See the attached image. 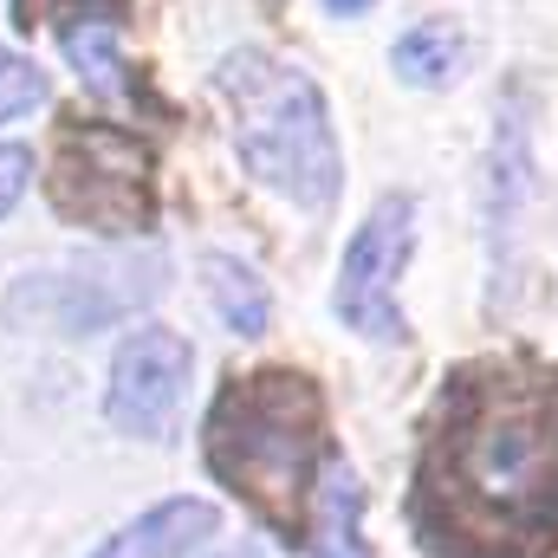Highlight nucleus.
<instances>
[{"mask_svg": "<svg viewBox=\"0 0 558 558\" xmlns=\"http://www.w3.org/2000/svg\"><path fill=\"white\" fill-rule=\"evenodd\" d=\"M435 558H526L558 533V371L474 364L448 384L416 474Z\"/></svg>", "mask_w": 558, "mask_h": 558, "instance_id": "obj_1", "label": "nucleus"}, {"mask_svg": "<svg viewBox=\"0 0 558 558\" xmlns=\"http://www.w3.org/2000/svg\"><path fill=\"white\" fill-rule=\"evenodd\" d=\"M208 468L274 533L305 539L312 481L325 461V397L299 371H247L208 410Z\"/></svg>", "mask_w": 558, "mask_h": 558, "instance_id": "obj_2", "label": "nucleus"}, {"mask_svg": "<svg viewBox=\"0 0 558 558\" xmlns=\"http://www.w3.org/2000/svg\"><path fill=\"white\" fill-rule=\"evenodd\" d=\"M215 98L228 111V137L241 169L274 189L279 202L318 215L338 202L344 189V149L325 92L312 85V72H299L292 59H279L267 46H234L215 65Z\"/></svg>", "mask_w": 558, "mask_h": 558, "instance_id": "obj_3", "label": "nucleus"}, {"mask_svg": "<svg viewBox=\"0 0 558 558\" xmlns=\"http://www.w3.org/2000/svg\"><path fill=\"white\" fill-rule=\"evenodd\" d=\"M162 254H85L59 267H33L7 286L0 318L13 331H46V338H98L162 292Z\"/></svg>", "mask_w": 558, "mask_h": 558, "instance_id": "obj_4", "label": "nucleus"}, {"mask_svg": "<svg viewBox=\"0 0 558 558\" xmlns=\"http://www.w3.org/2000/svg\"><path fill=\"white\" fill-rule=\"evenodd\" d=\"M46 195L72 228H92L105 241H137L156 228L149 149L118 124H65L52 149Z\"/></svg>", "mask_w": 558, "mask_h": 558, "instance_id": "obj_5", "label": "nucleus"}, {"mask_svg": "<svg viewBox=\"0 0 558 558\" xmlns=\"http://www.w3.org/2000/svg\"><path fill=\"white\" fill-rule=\"evenodd\" d=\"M410 254H416V195H384L338 254L331 312L344 318V331H357L371 344L410 338V318H403V299H397L403 274H410Z\"/></svg>", "mask_w": 558, "mask_h": 558, "instance_id": "obj_6", "label": "nucleus"}, {"mask_svg": "<svg viewBox=\"0 0 558 558\" xmlns=\"http://www.w3.org/2000/svg\"><path fill=\"white\" fill-rule=\"evenodd\" d=\"M189 377H195V344L156 318H143L137 331L118 338L111 351V377H105V422L131 441H162L182 403H189Z\"/></svg>", "mask_w": 558, "mask_h": 558, "instance_id": "obj_7", "label": "nucleus"}, {"mask_svg": "<svg viewBox=\"0 0 558 558\" xmlns=\"http://www.w3.org/2000/svg\"><path fill=\"white\" fill-rule=\"evenodd\" d=\"M52 33H59V52H65V65L78 72V85L92 98H105V105L137 98L131 59H124V13H118V0H65Z\"/></svg>", "mask_w": 558, "mask_h": 558, "instance_id": "obj_8", "label": "nucleus"}, {"mask_svg": "<svg viewBox=\"0 0 558 558\" xmlns=\"http://www.w3.org/2000/svg\"><path fill=\"white\" fill-rule=\"evenodd\" d=\"M221 533V507L202 494H169L156 507H143L137 520L111 526L92 558H195L202 546H215Z\"/></svg>", "mask_w": 558, "mask_h": 558, "instance_id": "obj_9", "label": "nucleus"}, {"mask_svg": "<svg viewBox=\"0 0 558 558\" xmlns=\"http://www.w3.org/2000/svg\"><path fill=\"white\" fill-rule=\"evenodd\" d=\"M305 546H312V558H371V546H364V481L344 454L318 461L312 507H305Z\"/></svg>", "mask_w": 558, "mask_h": 558, "instance_id": "obj_10", "label": "nucleus"}, {"mask_svg": "<svg viewBox=\"0 0 558 558\" xmlns=\"http://www.w3.org/2000/svg\"><path fill=\"white\" fill-rule=\"evenodd\" d=\"M533 195V124L520 105L500 111V131H494V182H487V234H494V254L500 241L520 234V202Z\"/></svg>", "mask_w": 558, "mask_h": 558, "instance_id": "obj_11", "label": "nucleus"}, {"mask_svg": "<svg viewBox=\"0 0 558 558\" xmlns=\"http://www.w3.org/2000/svg\"><path fill=\"white\" fill-rule=\"evenodd\" d=\"M202 292H208L215 318H221L234 338H267V325H274V292H267V279L254 274L241 254H202Z\"/></svg>", "mask_w": 558, "mask_h": 558, "instance_id": "obj_12", "label": "nucleus"}, {"mask_svg": "<svg viewBox=\"0 0 558 558\" xmlns=\"http://www.w3.org/2000/svg\"><path fill=\"white\" fill-rule=\"evenodd\" d=\"M390 72H397L403 85H416V92H448V85L468 72V39H461V26H448V20H416V26L390 46Z\"/></svg>", "mask_w": 558, "mask_h": 558, "instance_id": "obj_13", "label": "nucleus"}, {"mask_svg": "<svg viewBox=\"0 0 558 558\" xmlns=\"http://www.w3.org/2000/svg\"><path fill=\"white\" fill-rule=\"evenodd\" d=\"M46 105H52V78L26 52L0 46V124H20V118H33Z\"/></svg>", "mask_w": 558, "mask_h": 558, "instance_id": "obj_14", "label": "nucleus"}, {"mask_svg": "<svg viewBox=\"0 0 558 558\" xmlns=\"http://www.w3.org/2000/svg\"><path fill=\"white\" fill-rule=\"evenodd\" d=\"M33 175H39V162H33V149L26 143H0V221L26 202V189H33Z\"/></svg>", "mask_w": 558, "mask_h": 558, "instance_id": "obj_15", "label": "nucleus"}, {"mask_svg": "<svg viewBox=\"0 0 558 558\" xmlns=\"http://www.w3.org/2000/svg\"><path fill=\"white\" fill-rule=\"evenodd\" d=\"M377 0H325V13H338V20H357V13H371Z\"/></svg>", "mask_w": 558, "mask_h": 558, "instance_id": "obj_16", "label": "nucleus"}]
</instances>
